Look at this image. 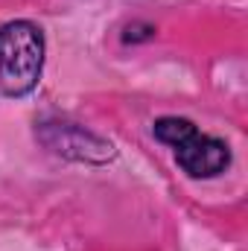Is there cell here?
Segmentation results:
<instances>
[{
  "label": "cell",
  "instance_id": "obj_1",
  "mask_svg": "<svg viewBox=\"0 0 248 251\" xmlns=\"http://www.w3.org/2000/svg\"><path fill=\"white\" fill-rule=\"evenodd\" d=\"M44 70V32L32 21H9L0 26V94L26 97Z\"/></svg>",
  "mask_w": 248,
  "mask_h": 251
},
{
  "label": "cell",
  "instance_id": "obj_2",
  "mask_svg": "<svg viewBox=\"0 0 248 251\" xmlns=\"http://www.w3.org/2000/svg\"><path fill=\"white\" fill-rule=\"evenodd\" d=\"M152 134L173 146L175 164L190 178H216L231 164V146L222 137L198 131V126L187 117H161L152 126Z\"/></svg>",
  "mask_w": 248,
  "mask_h": 251
}]
</instances>
